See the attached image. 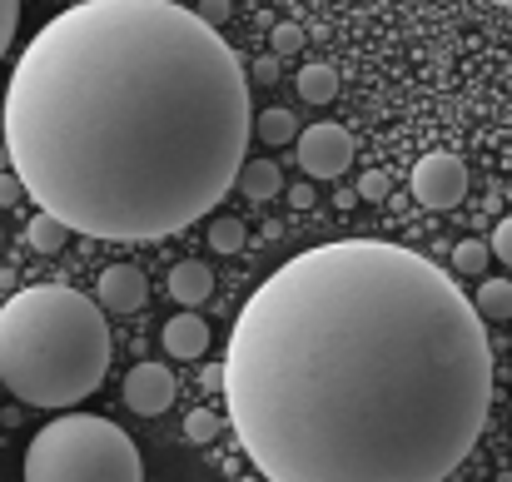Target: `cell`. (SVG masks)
<instances>
[{
	"mask_svg": "<svg viewBox=\"0 0 512 482\" xmlns=\"http://www.w3.org/2000/svg\"><path fill=\"white\" fill-rule=\"evenodd\" d=\"M269 45H274V55H299V50H304V30H299L294 20H284V25H274Z\"/></svg>",
	"mask_w": 512,
	"mask_h": 482,
	"instance_id": "19",
	"label": "cell"
},
{
	"mask_svg": "<svg viewBox=\"0 0 512 482\" xmlns=\"http://www.w3.org/2000/svg\"><path fill=\"white\" fill-rule=\"evenodd\" d=\"M224 403L269 482H443L483 438L493 348L433 259L334 239L249 294Z\"/></svg>",
	"mask_w": 512,
	"mask_h": 482,
	"instance_id": "1",
	"label": "cell"
},
{
	"mask_svg": "<svg viewBox=\"0 0 512 482\" xmlns=\"http://www.w3.org/2000/svg\"><path fill=\"white\" fill-rule=\"evenodd\" d=\"M493 254H498V259L512 269V214L498 224V229H493Z\"/></svg>",
	"mask_w": 512,
	"mask_h": 482,
	"instance_id": "23",
	"label": "cell"
},
{
	"mask_svg": "<svg viewBox=\"0 0 512 482\" xmlns=\"http://www.w3.org/2000/svg\"><path fill=\"white\" fill-rule=\"evenodd\" d=\"M110 368L100 299L65 284H30L0 309V383L30 408H75Z\"/></svg>",
	"mask_w": 512,
	"mask_h": 482,
	"instance_id": "3",
	"label": "cell"
},
{
	"mask_svg": "<svg viewBox=\"0 0 512 482\" xmlns=\"http://www.w3.org/2000/svg\"><path fill=\"white\" fill-rule=\"evenodd\" d=\"M15 25H20V0H0V60L15 40Z\"/></svg>",
	"mask_w": 512,
	"mask_h": 482,
	"instance_id": "21",
	"label": "cell"
},
{
	"mask_svg": "<svg viewBox=\"0 0 512 482\" xmlns=\"http://www.w3.org/2000/svg\"><path fill=\"white\" fill-rule=\"evenodd\" d=\"M174 373L165 363H135L130 373H125V403L140 413V418H155V413H165L174 403Z\"/></svg>",
	"mask_w": 512,
	"mask_h": 482,
	"instance_id": "7",
	"label": "cell"
},
{
	"mask_svg": "<svg viewBox=\"0 0 512 482\" xmlns=\"http://www.w3.org/2000/svg\"><path fill=\"white\" fill-rule=\"evenodd\" d=\"M25 482H145V463L135 438L110 418L65 413L30 438Z\"/></svg>",
	"mask_w": 512,
	"mask_h": 482,
	"instance_id": "4",
	"label": "cell"
},
{
	"mask_svg": "<svg viewBox=\"0 0 512 482\" xmlns=\"http://www.w3.org/2000/svg\"><path fill=\"white\" fill-rule=\"evenodd\" d=\"M358 199H363V204H383V199H388V174H383V169H368V174L358 179Z\"/></svg>",
	"mask_w": 512,
	"mask_h": 482,
	"instance_id": "20",
	"label": "cell"
},
{
	"mask_svg": "<svg viewBox=\"0 0 512 482\" xmlns=\"http://www.w3.org/2000/svg\"><path fill=\"white\" fill-rule=\"evenodd\" d=\"M413 194H418L423 209H453V204H463V194H468V164L458 160V155H448V150L423 155V160L413 164Z\"/></svg>",
	"mask_w": 512,
	"mask_h": 482,
	"instance_id": "5",
	"label": "cell"
},
{
	"mask_svg": "<svg viewBox=\"0 0 512 482\" xmlns=\"http://www.w3.org/2000/svg\"><path fill=\"white\" fill-rule=\"evenodd\" d=\"M299 95H304L309 105H329V100L339 95V70L324 65V60H319V65H304V70H299Z\"/></svg>",
	"mask_w": 512,
	"mask_h": 482,
	"instance_id": "13",
	"label": "cell"
},
{
	"mask_svg": "<svg viewBox=\"0 0 512 482\" xmlns=\"http://www.w3.org/2000/svg\"><path fill=\"white\" fill-rule=\"evenodd\" d=\"M488 259H493V244H483V239H463L453 249V269H463V274H483Z\"/></svg>",
	"mask_w": 512,
	"mask_h": 482,
	"instance_id": "17",
	"label": "cell"
},
{
	"mask_svg": "<svg viewBox=\"0 0 512 482\" xmlns=\"http://www.w3.org/2000/svg\"><path fill=\"white\" fill-rule=\"evenodd\" d=\"M214 294V274L204 269V264H174V274H170V299L174 304H184V309H194V304H204Z\"/></svg>",
	"mask_w": 512,
	"mask_h": 482,
	"instance_id": "10",
	"label": "cell"
},
{
	"mask_svg": "<svg viewBox=\"0 0 512 482\" xmlns=\"http://www.w3.org/2000/svg\"><path fill=\"white\" fill-rule=\"evenodd\" d=\"M25 199V179L15 174V169H0V204L10 209V204H20Z\"/></svg>",
	"mask_w": 512,
	"mask_h": 482,
	"instance_id": "22",
	"label": "cell"
},
{
	"mask_svg": "<svg viewBox=\"0 0 512 482\" xmlns=\"http://www.w3.org/2000/svg\"><path fill=\"white\" fill-rule=\"evenodd\" d=\"M254 135L264 140V145H289V140H299V120H294V110H264L259 120H254Z\"/></svg>",
	"mask_w": 512,
	"mask_h": 482,
	"instance_id": "14",
	"label": "cell"
},
{
	"mask_svg": "<svg viewBox=\"0 0 512 482\" xmlns=\"http://www.w3.org/2000/svg\"><path fill=\"white\" fill-rule=\"evenodd\" d=\"M493 5H503V10H512V0H493Z\"/></svg>",
	"mask_w": 512,
	"mask_h": 482,
	"instance_id": "29",
	"label": "cell"
},
{
	"mask_svg": "<svg viewBox=\"0 0 512 482\" xmlns=\"http://www.w3.org/2000/svg\"><path fill=\"white\" fill-rule=\"evenodd\" d=\"M70 234H75V229H70L65 219H55L50 209H40V214L25 224V239H30V249H35V254H60Z\"/></svg>",
	"mask_w": 512,
	"mask_h": 482,
	"instance_id": "12",
	"label": "cell"
},
{
	"mask_svg": "<svg viewBox=\"0 0 512 482\" xmlns=\"http://www.w3.org/2000/svg\"><path fill=\"white\" fill-rule=\"evenodd\" d=\"M478 314L483 319H512V284L508 279H483V289H478Z\"/></svg>",
	"mask_w": 512,
	"mask_h": 482,
	"instance_id": "15",
	"label": "cell"
},
{
	"mask_svg": "<svg viewBox=\"0 0 512 482\" xmlns=\"http://www.w3.org/2000/svg\"><path fill=\"white\" fill-rule=\"evenodd\" d=\"M234 189H244L249 199H274V194L284 189V174H279V164L274 160H244L239 179H234Z\"/></svg>",
	"mask_w": 512,
	"mask_h": 482,
	"instance_id": "11",
	"label": "cell"
},
{
	"mask_svg": "<svg viewBox=\"0 0 512 482\" xmlns=\"http://www.w3.org/2000/svg\"><path fill=\"white\" fill-rule=\"evenodd\" d=\"M244 234H249V229H244L239 219H214V224H209L214 254H239V249H244Z\"/></svg>",
	"mask_w": 512,
	"mask_h": 482,
	"instance_id": "16",
	"label": "cell"
},
{
	"mask_svg": "<svg viewBox=\"0 0 512 482\" xmlns=\"http://www.w3.org/2000/svg\"><path fill=\"white\" fill-rule=\"evenodd\" d=\"M204 388H209V393H224V363H209V368H204Z\"/></svg>",
	"mask_w": 512,
	"mask_h": 482,
	"instance_id": "27",
	"label": "cell"
},
{
	"mask_svg": "<svg viewBox=\"0 0 512 482\" xmlns=\"http://www.w3.org/2000/svg\"><path fill=\"white\" fill-rule=\"evenodd\" d=\"M249 80L219 25L174 0H80L25 45L5 145L25 194L90 239L150 244L239 179Z\"/></svg>",
	"mask_w": 512,
	"mask_h": 482,
	"instance_id": "2",
	"label": "cell"
},
{
	"mask_svg": "<svg viewBox=\"0 0 512 482\" xmlns=\"http://www.w3.org/2000/svg\"><path fill=\"white\" fill-rule=\"evenodd\" d=\"M204 348H209V323L199 314H174L165 323V353H174V358H204Z\"/></svg>",
	"mask_w": 512,
	"mask_h": 482,
	"instance_id": "9",
	"label": "cell"
},
{
	"mask_svg": "<svg viewBox=\"0 0 512 482\" xmlns=\"http://www.w3.org/2000/svg\"><path fill=\"white\" fill-rule=\"evenodd\" d=\"M299 164H304V174H314V179H339V174H348V164H353L348 130H343V125H309V130L299 135Z\"/></svg>",
	"mask_w": 512,
	"mask_h": 482,
	"instance_id": "6",
	"label": "cell"
},
{
	"mask_svg": "<svg viewBox=\"0 0 512 482\" xmlns=\"http://www.w3.org/2000/svg\"><path fill=\"white\" fill-rule=\"evenodd\" d=\"M289 204H294V209H314V189H309V184H294V189H289Z\"/></svg>",
	"mask_w": 512,
	"mask_h": 482,
	"instance_id": "26",
	"label": "cell"
},
{
	"mask_svg": "<svg viewBox=\"0 0 512 482\" xmlns=\"http://www.w3.org/2000/svg\"><path fill=\"white\" fill-rule=\"evenodd\" d=\"M219 428H224V423H219L209 408H194V413L184 418V433H189V443H214V438H219Z\"/></svg>",
	"mask_w": 512,
	"mask_h": 482,
	"instance_id": "18",
	"label": "cell"
},
{
	"mask_svg": "<svg viewBox=\"0 0 512 482\" xmlns=\"http://www.w3.org/2000/svg\"><path fill=\"white\" fill-rule=\"evenodd\" d=\"M0 169H10V145H0Z\"/></svg>",
	"mask_w": 512,
	"mask_h": 482,
	"instance_id": "28",
	"label": "cell"
},
{
	"mask_svg": "<svg viewBox=\"0 0 512 482\" xmlns=\"http://www.w3.org/2000/svg\"><path fill=\"white\" fill-rule=\"evenodd\" d=\"M95 299H100V309H110V314H140V309H145V299H150V284H145V274H140V269L115 264V269H105V274H100Z\"/></svg>",
	"mask_w": 512,
	"mask_h": 482,
	"instance_id": "8",
	"label": "cell"
},
{
	"mask_svg": "<svg viewBox=\"0 0 512 482\" xmlns=\"http://www.w3.org/2000/svg\"><path fill=\"white\" fill-rule=\"evenodd\" d=\"M279 60H284V55H259V60L249 65V70H254V80H264V85H274V80H279Z\"/></svg>",
	"mask_w": 512,
	"mask_h": 482,
	"instance_id": "24",
	"label": "cell"
},
{
	"mask_svg": "<svg viewBox=\"0 0 512 482\" xmlns=\"http://www.w3.org/2000/svg\"><path fill=\"white\" fill-rule=\"evenodd\" d=\"M199 15H204L209 25H224V20L234 15V5H229V0H199Z\"/></svg>",
	"mask_w": 512,
	"mask_h": 482,
	"instance_id": "25",
	"label": "cell"
}]
</instances>
